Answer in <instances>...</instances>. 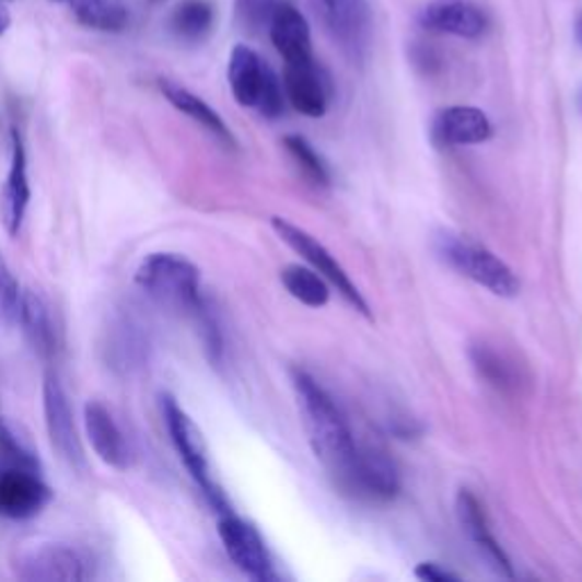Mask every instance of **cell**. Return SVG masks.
<instances>
[{"instance_id":"1","label":"cell","mask_w":582,"mask_h":582,"mask_svg":"<svg viewBox=\"0 0 582 582\" xmlns=\"http://www.w3.org/2000/svg\"><path fill=\"white\" fill-rule=\"evenodd\" d=\"M291 385H294L299 398L310 446L339 482L348 474V469H351L358 455V442L351 423H348V419L339 410L335 398L307 371H291Z\"/></svg>"},{"instance_id":"2","label":"cell","mask_w":582,"mask_h":582,"mask_svg":"<svg viewBox=\"0 0 582 582\" xmlns=\"http://www.w3.org/2000/svg\"><path fill=\"white\" fill-rule=\"evenodd\" d=\"M146 296L171 312L200 316L206 303L200 296V271L178 253H151L135 276Z\"/></svg>"},{"instance_id":"3","label":"cell","mask_w":582,"mask_h":582,"mask_svg":"<svg viewBox=\"0 0 582 582\" xmlns=\"http://www.w3.org/2000/svg\"><path fill=\"white\" fill-rule=\"evenodd\" d=\"M160 410H162L166 430L171 434V442L173 446H176L189 476L196 480L200 491L206 493V499L219 514L228 512L230 505L225 501V493L221 491V487L217 485L212 476L208 446H206V440H202V432L171 394L160 396Z\"/></svg>"},{"instance_id":"4","label":"cell","mask_w":582,"mask_h":582,"mask_svg":"<svg viewBox=\"0 0 582 582\" xmlns=\"http://www.w3.org/2000/svg\"><path fill=\"white\" fill-rule=\"evenodd\" d=\"M436 251H440V255L457 273L489 289L491 294L514 299L521 291L519 278L505 261L476 242L455 235H442L436 240Z\"/></svg>"},{"instance_id":"5","label":"cell","mask_w":582,"mask_h":582,"mask_svg":"<svg viewBox=\"0 0 582 582\" xmlns=\"http://www.w3.org/2000/svg\"><path fill=\"white\" fill-rule=\"evenodd\" d=\"M310 8L330 42L360 65L371 46L373 12L369 0H310Z\"/></svg>"},{"instance_id":"6","label":"cell","mask_w":582,"mask_h":582,"mask_svg":"<svg viewBox=\"0 0 582 582\" xmlns=\"http://www.w3.org/2000/svg\"><path fill=\"white\" fill-rule=\"evenodd\" d=\"M219 537L228 558L244 575L255 582L278 580L271 552L251 521L237 516L232 510L223 512L219 519Z\"/></svg>"},{"instance_id":"7","label":"cell","mask_w":582,"mask_h":582,"mask_svg":"<svg viewBox=\"0 0 582 582\" xmlns=\"http://www.w3.org/2000/svg\"><path fill=\"white\" fill-rule=\"evenodd\" d=\"M271 225L273 230L278 232V237L289 246V248H294L307 265L316 271V273H322L328 282H333L337 287L339 294L351 303L360 314H364L366 318H371V307L366 303V299L360 294V289L356 287V282L348 278V273L344 271V267L339 265V261L335 259V255H330V251L324 246V244H318L310 232L301 230L299 225L294 223H289L287 219H280V217H273L271 219Z\"/></svg>"},{"instance_id":"8","label":"cell","mask_w":582,"mask_h":582,"mask_svg":"<svg viewBox=\"0 0 582 582\" xmlns=\"http://www.w3.org/2000/svg\"><path fill=\"white\" fill-rule=\"evenodd\" d=\"M53 501V489L42 478V469L0 464V516L27 521L39 516Z\"/></svg>"},{"instance_id":"9","label":"cell","mask_w":582,"mask_h":582,"mask_svg":"<svg viewBox=\"0 0 582 582\" xmlns=\"http://www.w3.org/2000/svg\"><path fill=\"white\" fill-rule=\"evenodd\" d=\"M339 485L360 499L377 503L392 501L400 489L398 472L394 467V462L387 457V453L375 446H360V444L351 469H348V474L339 480Z\"/></svg>"},{"instance_id":"10","label":"cell","mask_w":582,"mask_h":582,"mask_svg":"<svg viewBox=\"0 0 582 582\" xmlns=\"http://www.w3.org/2000/svg\"><path fill=\"white\" fill-rule=\"evenodd\" d=\"M44 417L53 449L60 453L62 459H67L73 469H80L84 464V451L80 444L69 398L60 385V377L55 373H46L44 377Z\"/></svg>"},{"instance_id":"11","label":"cell","mask_w":582,"mask_h":582,"mask_svg":"<svg viewBox=\"0 0 582 582\" xmlns=\"http://www.w3.org/2000/svg\"><path fill=\"white\" fill-rule=\"evenodd\" d=\"M19 575L31 582H80L86 578V564L65 544H39L21 556Z\"/></svg>"},{"instance_id":"12","label":"cell","mask_w":582,"mask_h":582,"mask_svg":"<svg viewBox=\"0 0 582 582\" xmlns=\"http://www.w3.org/2000/svg\"><path fill=\"white\" fill-rule=\"evenodd\" d=\"M12 141V155H10V171L0 191V221L10 237H16L23 225L27 206H31V181H27V153L23 135L19 128H12L10 132Z\"/></svg>"},{"instance_id":"13","label":"cell","mask_w":582,"mask_h":582,"mask_svg":"<svg viewBox=\"0 0 582 582\" xmlns=\"http://www.w3.org/2000/svg\"><path fill=\"white\" fill-rule=\"evenodd\" d=\"M419 23L430 33L462 39H478L487 33V16L472 0H430Z\"/></svg>"},{"instance_id":"14","label":"cell","mask_w":582,"mask_h":582,"mask_svg":"<svg viewBox=\"0 0 582 582\" xmlns=\"http://www.w3.org/2000/svg\"><path fill=\"white\" fill-rule=\"evenodd\" d=\"M284 96L296 112L318 119L328 109L330 80L314 60L301 65H284Z\"/></svg>"},{"instance_id":"15","label":"cell","mask_w":582,"mask_h":582,"mask_svg":"<svg viewBox=\"0 0 582 582\" xmlns=\"http://www.w3.org/2000/svg\"><path fill=\"white\" fill-rule=\"evenodd\" d=\"M84 430L94 453L107 467L119 472L130 467V446L126 434L103 403L90 400L84 405Z\"/></svg>"},{"instance_id":"16","label":"cell","mask_w":582,"mask_h":582,"mask_svg":"<svg viewBox=\"0 0 582 582\" xmlns=\"http://www.w3.org/2000/svg\"><path fill=\"white\" fill-rule=\"evenodd\" d=\"M457 516H459L464 533L472 537V542L478 548L482 560L489 562L491 569L497 571L499 575L514 578L510 558L505 556V550L499 546L497 537L491 535L489 523H487V514H485L480 501L467 489H462L459 497H457Z\"/></svg>"},{"instance_id":"17","label":"cell","mask_w":582,"mask_h":582,"mask_svg":"<svg viewBox=\"0 0 582 582\" xmlns=\"http://www.w3.org/2000/svg\"><path fill=\"white\" fill-rule=\"evenodd\" d=\"M269 35L278 53L284 57V65H301L314 60L310 25L301 10L287 3V0H280L278 3L269 23Z\"/></svg>"},{"instance_id":"18","label":"cell","mask_w":582,"mask_h":582,"mask_svg":"<svg viewBox=\"0 0 582 582\" xmlns=\"http://www.w3.org/2000/svg\"><path fill=\"white\" fill-rule=\"evenodd\" d=\"M434 135L449 146H474L491 139L493 126L482 109L469 105H453L436 114Z\"/></svg>"},{"instance_id":"19","label":"cell","mask_w":582,"mask_h":582,"mask_svg":"<svg viewBox=\"0 0 582 582\" xmlns=\"http://www.w3.org/2000/svg\"><path fill=\"white\" fill-rule=\"evenodd\" d=\"M269 65L261 62V57L244 46L237 44L230 53V62H228V82L235 101L242 107H255L261 84H265V78L269 73Z\"/></svg>"},{"instance_id":"20","label":"cell","mask_w":582,"mask_h":582,"mask_svg":"<svg viewBox=\"0 0 582 582\" xmlns=\"http://www.w3.org/2000/svg\"><path fill=\"white\" fill-rule=\"evenodd\" d=\"M160 92L164 94V98L173 107H176L178 112H183L185 116H189V119H194L198 126H202L208 132H212L221 143L228 146V149H235L237 141H235V137H232L230 128L225 126V121L221 119V116L200 96H196L194 92L185 90L183 84L173 82V80H160Z\"/></svg>"},{"instance_id":"21","label":"cell","mask_w":582,"mask_h":582,"mask_svg":"<svg viewBox=\"0 0 582 582\" xmlns=\"http://www.w3.org/2000/svg\"><path fill=\"white\" fill-rule=\"evenodd\" d=\"M67 5L78 23L101 33H124L130 21V8L126 0H53Z\"/></svg>"},{"instance_id":"22","label":"cell","mask_w":582,"mask_h":582,"mask_svg":"<svg viewBox=\"0 0 582 582\" xmlns=\"http://www.w3.org/2000/svg\"><path fill=\"white\" fill-rule=\"evenodd\" d=\"M19 324L23 326L27 339H31L33 348L42 358H50L55 353V328L50 307L37 291H21Z\"/></svg>"},{"instance_id":"23","label":"cell","mask_w":582,"mask_h":582,"mask_svg":"<svg viewBox=\"0 0 582 582\" xmlns=\"http://www.w3.org/2000/svg\"><path fill=\"white\" fill-rule=\"evenodd\" d=\"M217 23V10L210 0H183L168 16L171 33L181 42L198 44L206 42Z\"/></svg>"},{"instance_id":"24","label":"cell","mask_w":582,"mask_h":582,"mask_svg":"<svg viewBox=\"0 0 582 582\" xmlns=\"http://www.w3.org/2000/svg\"><path fill=\"white\" fill-rule=\"evenodd\" d=\"M280 280L289 294L307 307H324L330 301V289L326 278L322 273H316L314 269L289 265L280 271Z\"/></svg>"},{"instance_id":"25","label":"cell","mask_w":582,"mask_h":582,"mask_svg":"<svg viewBox=\"0 0 582 582\" xmlns=\"http://www.w3.org/2000/svg\"><path fill=\"white\" fill-rule=\"evenodd\" d=\"M472 360L478 373L491 387H497L499 392H512L519 387V369L508 356L497 351V348H491L489 344H478L472 348Z\"/></svg>"},{"instance_id":"26","label":"cell","mask_w":582,"mask_h":582,"mask_svg":"<svg viewBox=\"0 0 582 582\" xmlns=\"http://www.w3.org/2000/svg\"><path fill=\"white\" fill-rule=\"evenodd\" d=\"M284 149L291 155V160L299 164L301 173L307 181H312L314 185H322V187L330 185V173H328L324 160L316 155V151L312 149L310 141L305 137L287 135L284 137Z\"/></svg>"},{"instance_id":"27","label":"cell","mask_w":582,"mask_h":582,"mask_svg":"<svg viewBox=\"0 0 582 582\" xmlns=\"http://www.w3.org/2000/svg\"><path fill=\"white\" fill-rule=\"evenodd\" d=\"M280 0H235V19L242 25V31L257 35L267 27L273 19V12Z\"/></svg>"},{"instance_id":"28","label":"cell","mask_w":582,"mask_h":582,"mask_svg":"<svg viewBox=\"0 0 582 582\" xmlns=\"http://www.w3.org/2000/svg\"><path fill=\"white\" fill-rule=\"evenodd\" d=\"M19 305H21V289L10 271L5 257L0 255V324L14 326L19 324Z\"/></svg>"},{"instance_id":"29","label":"cell","mask_w":582,"mask_h":582,"mask_svg":"<svg viewBox=\"0 0 582 582\" xmlns=\"http://www.w3.org/2000/svg\"><path fill=\"white\" fill-rule=\"evenodd\" d=\"M415 575L423 582H455L459 580L457 573L449 571V569H442L440 564H434V562H423L415 569Z\"/></svg>"},{"instance_id":"30","label":"cell","mask_w":582,"mask_h":582,"mask_svg":"<svg viewBox=\"0 0 582 582\" xmlns=\"http://www.w3.org/2000/svg\"><path fill=\"white\" fill-rule=\"evenodd\" d=\"M12 23V16H10V10L3 5V0H0V37H3L8 33V27Z\"/></svg>"},{"instance_id":"31","label":"cell","mask_w":582,"mask_h":582,"mask_svg":"<svg viewBox=\"0 0 582 582\" xmlns=\"http://www.w3.org/2000/svg\"><path fill=\"white\" fill-rule=\"evenodd\" d=\"M575 39H578V44H582V12H580V16L575 21Z\"/></svg>"},{"instance_id":"32","label":"cell","mask_w":582,"mask_h":582,"mask_svg":"<svg viewBox=\"0 0 582 582\" xmlns=\"http://www.w3.org/2000/svg\"><path fill=\"white\" fill-rule=\"evenodd\" d=\"M151 3H158V0H151Z\"/></svg>"}]
</instances>
